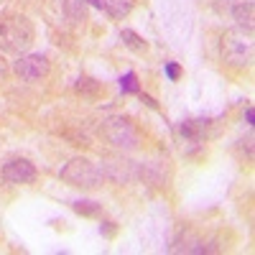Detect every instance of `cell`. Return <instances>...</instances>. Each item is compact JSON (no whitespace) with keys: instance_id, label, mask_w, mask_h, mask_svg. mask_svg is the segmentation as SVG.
Here are the masks:
<instances>
[{"instance_id":"cell-10","label":"cell","mask_w":255,"mask_h":255,"mask_svg":"<svg viewBox=\"0 0 255 255\" xmlns=\"http://www.w3.org/2000/svg\"><path fill=\"white\" fill-rule=\"evenodd\" d=\"M120 92L123 95H140V84H138V74L135 72H125L120 77Z\"/></svg>"},{"instance_id":"cell-4","label":"cell","mask_w":255,"mask_h":255,"mask_svg":"<svg viewBox=\"0 0 255 255\" xmlns=\"http://www.w3.org/2000/svg\"><path fill=\"white\" fill-rule=\"evenodd\" d=\"M222 59L227 64H232V67H248L253 61V44L245 38L227 33L225 41H222Z\"/></svg>"},{"instance_id":"cell-8","label":"cell","mask_w":255,"mask_h":255,"mask_svg":"<svg viewBox=\"0 0 255 255\" xmlns=\"http://www.w3.org/2000/svg\"><path fill=\"white\" fill-rule=\"evenodd\" d=\"M232 15H235L238 26L245 28L248 33H253V3L250 0H243V3H238L235 8H232Z\"/></svg>"},{"instance_id":"cell-6","label":"cell","mask_w":255,"mask_h":255,"mask_svg":"<svg viewBox=\"0 0 255 255\" xmlns=\"http://www.w3.org/2000/svg\"><path fill=\"white\" fill-rule=\"evenodd\" d=\"M108 135H110V140L115 143V145H135V140H138V135H135V130L130 125H128L125 120H113V125H110V130H108Z\"/></svg>"},{"instance_id":"cell-12","label":"cell","mask_w":255,"mask_h":255,"mask_svg":"<svg viewBox=\"0 0 255 255\" xmlns=\"http://www.w3.org/2000/svg\"><path fill=\"white\" fill-rule=\"evenodd\" d=\"M166 77L171 79V82H176V79L181 77V67H179L176 61H171V64H166Z\"/></svg>"},{"instance_id":"cell-1","label":"cell","mask_w":255,"mask_h":255,"mask_svg":"<svg viewBox=\"0 0 255 255\" xmlns=\"http://www.w3.org/2000/svg\"><path fill=\"white\" fill-rule=\"evenodd\" d=\"M36 38L33 23L20 13H0V51L5 54H26Z\"/></svg>"},{"instance_id":"cell-11","label":"cell","mask_w":255,"mask_h":255,"mask_svg":"<svg viewBox=\"0 0 255 255\" xmlns=\"http://www.w3.org/2000/svg\"><path fill=\"white\" fill-rule=\"evenodd\" d=\"M72 209L77 212V215H84V217H97L102 212V207L97 202H74Z\"/></svg>"},{"instance_id":"cell-9","label":"cell","mask_w":255,"mask_h":255,"mask_svg":"<svg viewBox=\"0 0 255 255\" xmlns=\"http://www.w3.org/2000/svg\"><path fill=\"white\" fill-rule=\"evenodd\" d=\"M120 38H123V44L130 49V51H135V54H145L148 51V44H145V38H140L135 31H130V28H123L120 31Z\"/></svg>"},{"instance_id":"cell-3","label":"cell","mask_w":255,"mask_h":255,"mask_svg":"<svg viewBox=\"0 0 255 255\" xmlns=\"http://www.w3.org/2000/svg\"><path fill=\"white\" fill-rule=\"evenodd\" d=\"M13 72L26 82L44 79L49 74V59L44 54H20L13 64Z\"/></svg>"},{"instance_id":"cell-7","label":"cell","mask_w":255,"mask_h":255,"mask_svg":"<svg viewBox=\"0 0 255 255\" xmlns=\"http://www.w3.org/2000/svg\"><path fill=\"white\" fill-rule=\"evenodd\" d=\"M133 0H105V13H108L110 18H115V20H123V18H128L133 13Z\"/></svg>"},{"instance_id":"cell-5","label":"cell","mask_w":255,"mask_h":255,"mask_svg":"<svg viewBox=\"0 0 255 255\" xmlns=\"http://www.w3.org/2000/svg\"><path fill=\"white\" fill-rule=\"evenodd\" d=\"M36 176H38L36 166L26 158H13L3 166V179L8 184H33Z\"/></svg>"},{"instance_id":"cell-15","label":"cell","mask_w":255,"mask_h":255,"mask_svg":"<svg viewBox=\"0 0 255 255\" xmlns=\"http://www.w3.org/2000/svg\"><path fill=\"white\" fill-rule=\"evenodd\" d=\"M84 3H90V5H95V8H102L105 0H84Z\"/></svg>"},{"instance_id":"cell-14","label":"cell","mask_w":255,"mask_h":255,"mask_svg":"<svg viewBox=\"0 0 255 255\" xmlns=\"http://www.w3.org/2000/svg\"><path fill=\"white\" fill-rule=\"evenodd\" d=\"M245 120L253 125V120H255V113H253V108H248V110H245Z\"/></svg>"},{"instance_id":"cell-13","label":"cell","mask_w":255,"mask_h":255,"mask_svg":"<svg viewBox=\"0 0 255 255\" xmlns=\"http://www.w3.org/2000/svg\"><path fill=\"white\" fill-rule=\"evenodd\" d=\"M5 77H8V67H5L3 56H0V82H5Z\"/></svg>"},{"instance_id":"cell-2","label":"cell","mask_w":255,"mask_h":255,"mask_svg":"<svg viewBox=\"0 0 255 255\" xmlns=\"http://www.w3.org/2000/svg\"><path fill=\"white\" fill-rule=\"evenodd\" d=\"M59 179L69 186H77V189H100L105 181L102 171L90 158H72L59 171Z\"/></svg>"}]
</instances>
